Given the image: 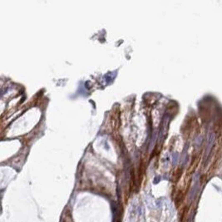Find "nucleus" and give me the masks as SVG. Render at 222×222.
<instances>
[{
	"label": "nucleus",
	"instance_id": "1",
	"mask_svg": "<svg viewBox=\"0 0 222 222\" xmlns=\"http://www.w3.org/2000/svg\"><path fill=\"white\" fill-rule=\"evenodd\" d=\"M198 188H199V178H198V176H197L195 178L193 186H192V188H191V190H190V194H189V200H190V201H191V200L195 198V195H196V193H197V191H198Z\"/></svg>",
	"mask_w": 222,
	"mask_h": 222
}]
</instances>
